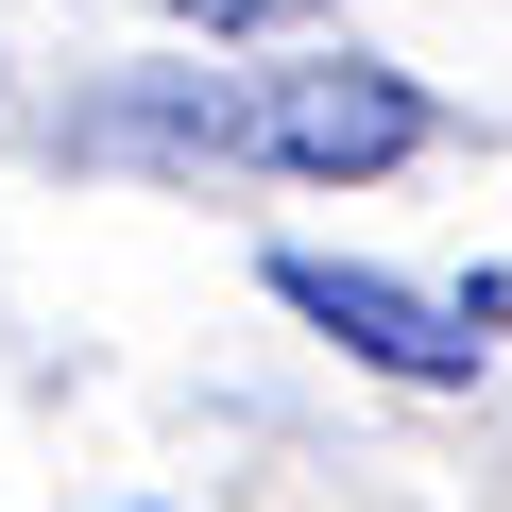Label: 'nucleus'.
Segmentation results:
<instances>
[{
    "label": "nucleus",
    "mask_w": 512,
    "mask_h": 512,
    "mask_svg": "<svg viewBox=\"0 0 512 512\" xmlns=\"http://www.w3.org/2000/svg\"><path fill=\"white\" fill-rule=\"evenodd\" d=\"M274 291L342 342V359H376V376H410V393H461L478 359H495V325L461 308V291H410V274H359V256H274Z\"/></svg>",
    "instance_id": "f03ea898"
},
{
    "label": "nucleus",
    "mask_w": 512,
    "mask_h": 512,
    "mask_svg": "<svg viewBox=\"0 0 512 512\" xmlns=\"http://www.w3.org/2000/svg\"><path fill=\"white\" fill-rule=\"evenodd\" d=\"M444 137V103L376 52H308V69H137L103 103H69V154L103 171H291V188H359L410 171Z\"/></svg>",
    "instance_id": "f257e3e1"
},
{
    "label": "nucleus",
    "mask_w": 512,
    "mask_h": 512,
    "mask_svg": "<svg viewBox=\"0 0 512 512\" xmlns=\"http://www.w3.org/2000/svg\"><path fill=\"white\" fill-rule=\"evenodd\" d=\"M171 18H188V35H291L308 0H171Z\"/></svg>",
    "instance_id": "7ed1b4c3"
}]
</instances>
